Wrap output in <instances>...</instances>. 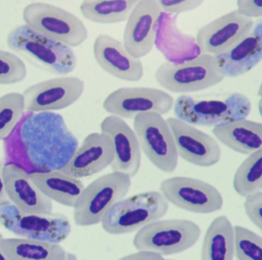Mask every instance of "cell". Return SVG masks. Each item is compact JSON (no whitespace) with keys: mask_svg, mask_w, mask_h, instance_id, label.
I'll return each mask as SVG.
<instances>
[{"mask_svg":"<svg viewBox=\"0 0 262 260\" xmlns=\"http://www.w3.org/2000/svg\"><path fill=\"white\" fill-rule=\"evenodd\" d=\"M19 138L35 171L61 169L75 152L70 150L60 118L52 112L32 113L27 116L21 124Z\"/></svg>","mask_w":262,"mask_h":260,"instance_id":"obj_1","label":"cell"},{"mask_svg":"<svg viewBox=\"0 0 262 260\" xmlns=\"http://www.w3.org/2000/svg\"><path fill=\"white\" fill-rule=\"evenodd\" d=\"M7 47L34 65L58 76L70 75L77 65L72 48L49 38L27 25L11 29L6 37Z\"/></svg>","mask_w":262,"mask_h":260,"instance_id":"obj_2","label":"cell"},{"mask_svg":"<svg viewBox=\"0 0 262 260\" xmlns=\"http://www.w3.org/2000/svg\"><path fill=\"white\" fill-rule=\"evenodd\" d=\"M157 84L167 91L187 94L207 90L224 81L215 57L200 54L181 63L164 62L154 74Z\"/></svg>","mask_w":262,"mask_h":260,"instance_id":"obj_3","label":"cell"},{"mask_svg":"<svg viewBox=\"0 0 262 260\" xmlns=\"http://www.w3.org/2000/svg\"><path fill=\"white\" fill-rule=\"evenodd\" d=\"M169 207L160 191L137 194L116 203L103 218L101 226L108 234H129L163 218Z\"/></svg>","mask_w":262,"mask_h":260,"instance_id":"obj_4","label":"cell"},{"mask_svg":"<svg viewBox=\"0 0 262 260\" xmlns=\"http://www.w3.org/2000/svg\"><path fill=\"white\" fill-rule=\"evenodd\" d=\"M176 117L193 126L216 127L246 119L252 110L250 100L233 93L220 100H198L182 94L174 101Z\"/></svg>","mask_w":262,"mask_h":260,"instance_id":"obj_5","label":"cell"},{"mask_svg":"<svg viewBox=\"0 0 262 260\" xmlns=\"http://www.w3.org/2000/svg\"><path fill=\"white\" fill-rule=\"evenodd\" d=\"M131 178L128 175L113 171L92 181L74 206L75 224L78 227L101 224L107 211L128 194Z\"/></svg>","mask_w":262,"mask_h":260,"instance_id":"obj_6","label":"cell"},{"mask_svg":"<svg viewBox=\"0 0 262 260\" xmlns=\"http://www.w3.org/2000/svg\"><path fill=\"white\" fill-rule=\"evenodd\" d=\"M201 233L200 226L190 220L161 218L139 230L133 240V245L136 250L171 256L192 248Z\"/></svg>","mask_w":262,"mask_h":260,"instance_id":"obj_7","label":"cell"},{"mask_svg":"<svg viewBox=\"0 0 262 260\" xmlns=\"http://www.w3.org/2000/svg\"><path fill=\"white\" fill-rule=\"evenodd\" d=\"M23 18L34 30L71 48L78 47L89 38V30L78 16L50 3H29L23 9Z\"/></svg>","mask_w":262,"mask_h":260,"instance_id":"obj_8","label":"cell"},{"mask_svg":"<svg viewBox=\"0 0 262 260\" xmlns=\"http://www.w3.org/2000/svg\"><path fill=\"white\" fill-rule=\"evenodd\" d=\"M0 224L18 238L57 244L72 232L69 218L62 214L24 212L12 204L0 207Z\"/></svg>","mask_w":262,"mask_h":260,"instance_id":"obj_9","label":"cell"},{"mask_svg":"<svg viewBox=\"0 0 262 260\" xmlns=\"http://www.w3.org/2000/svg\"><path fill=\"white\" fill-rule=\"evenodd\" d=\"M134 130L142 152L156 168L166 173L177 169L180 157L172 131L163 115H137L134 119Z\"/></svg>","mask_w":262,"mask_h":260,"instance_id":"obj_10","label":"cell"},{"mask_svg":"<svg viewBox=\"0 0 262 260\" xmlns=\"http://www.w3.org/2000/svg\"><path fill=\"white\" fill-rule=\"evenodd\" d=\"M160 192L169 204L197 215L220 211L224 204L220 191L198 178L176 176L160 183Z\"/></svg>","mask_w":262,"mask_h":260,"instance_id":"obj_11","label":"cell"},{"mask_svg":"<svg viewBox=\"0 0 262 260\" xmlns=\"http://www.w3.org/2000/svg\"><path fill=\"white\" fill-rule=\"evenodd\" d=\"M174 99L167 92L148 87H127L117 89L103 101V109L110 115L124 120L134 119L140 113H169Z\"/></svg>","mask_w":262,"mask_h":260,"instance_id":"obj_12","label":"cell"},{"mask_svg":"<svg viewBox=\"0 0 262 260\" xmlns=\"http://www.w3.org/2000/svg\"><path fill=\"white\" fill-rule=\"evenodd\" d=\"M84 88L82 79L68 75L40 81L23 91L25 109L32 113L68 108L81 98Z\"/></svg>","mask_w":262,"mask_h":260,"instance_id":"obj_13","label":"cell"},{"mask_svg":"<svg viewBox=\"0 0 262 260\" xmlns=\"http://www.w3.org/2000/svg\"><path fill=\"white\" fill-rule=\"evenodd\" d=\"M166 121L173 135L179 157L198 167H212L219 163L222 151L215 138L176 116Z\"/></svg>","mask_w":262,"mask_h":260,"instance_id":"obj_14","label":"cell"},{"mask_svg":"<svg viewBox=\"0 0 262 260\" xmlns=\"http://www.w3.org/2000/svg\"><path fill=\"white\" fill-rule=\"evenodd\" d=\"M255 21L243 15L238 9L231 11L205 25L195 37L200 52L209 55H220L232 47L247 35Z\"/></svg>","mask_w":262,"mask_h":260,"instance_id":"obj_15","label":"cell"},{"mask_svg":"<svg viewBox=\"0 0 262 260\" xmlns=\"http://www.w3.org/2000/svg\"><path fill=\"white\" fill-rule=\"evenodd\" d=\"M162 12L155 0H140L133 9L126 21L122 41L133 56L141 59L154 49Z\"/></svg>","mask_w":262,"mask_h":260,"instance_id":"obj_16","label":"cell"},{"mask_svg":"<svg viewBox=\"0 0 262 260\" xmlns=\"http://www.w3.org/2000/svg\"><path fill=\"white\" fill-rule=\"evenodd\" d=\"M93 55L99 67L114 78L128 82H137L143 78L144 67L140 58L133 56L122 41L107 34L96 37Z\"/></svg>","mask_w":262,"mask_h":260,"instance_id":"obj_17","label":"cell"},{"mask_svg":"<svg viewBox=\"0 0 262 260\" xmlns=\"http://www.w3.org/2000/svg\"><path fill=\"white\" fill-rule=\"evenodd\" d=\"M101 132L108 135L114 149L112 171L128 175L138 173L141 166L142 151L134 129L125 120L110 115L101 123Z\"/></svg>","mask_w":262,"mask_h":260,"instance_id":"obj_18","label":"cell"},{"mask_svg":"<svg viewBox=\"0 0 262 260\" xmlns=\"http://www.w3.org/2000/svg\"><path fill=\"white\" fill-rule=\"evenodd\" d=\"M114 149L112 140L104 132H92L83 140L61 172L77 178H87L112 166Z\"/></svg>","mask_w":262,"mask_h":260,"instance_id":"obj_19","label":"cell"},{"mask_svg":"<svg viewBox=\"0 0 262 260\" xmlns=\"http://www.w3.org/2000/svg\"><path fill=\"white\" fill-rule=\"evenodd\" d=\"M3 179L11 204L21 211L52 213V200L44 195L32 181L30 172L13 161L3 164Z\"/></svg>","mask_w":262,"mask_h":260,"instance_id":"obj_20","label":"cell"},{"mask_svg":"<svg viewBox=\"0 0 262 260\" xmlns=\"http://www.w3.org/2000/svg\"><path fill=\"white\" fill-rule=\"evenodd\" d=\"M215 57L226 78L240 77L255 68L262 61V17L247 35Z\"/></svg>","mask_w":262,"mask_h":260,"instance_id":"obj_21","label":"cell"},{"mask_svg":"<svg viewBox=\"0 0 262 260\" xmlns=\"http://www.w3.org/2000/svg\"><path fill=\"white\" fill-rule=\"evenodd\" d=\"M30 176L49 199L72 208L85 187L80 178L71 176L59 169L46 172L33 171L30 172Z\"/></svg>","mask_w":262,"mask_h":260,"instance_id":"obj_22","label":"cell"},{"mask_svg":"<svg viewBox=\"0 0 262 260\" xmlns=\"http://www.w3.org/2000/svg\"><path fill=\"white\" fill-rule=\"evenodd\" d=\"M215 138L231 150L247 155L262 147V123L247 119L214 127Z\"/></svg>","mask_w":262,"mask_h":260,"instance_id":"obj_23","label":"cell"},{"mask_svg":"<svg viewBox=\"0 0 262 260\" xmlns=\"http://www.w3.org/2000/svg\"><path fill=\"white\" fill-rule=\"evenodd\" d=\"M0 246L7 260H66L77 259L59 244L28 238H4Z\"/></svg>","mask_w":262,"mask_h":260,"instance_id":"obj_24","label":"cell"},{"mask_svg":"<svg viewBox=\"0 0 262 260\" xmlns=\"http://www.w3.org/2000/svg\"><path fill=\"white\" fill-rule=\"evenodd\" d=\"M235 258V230L226 216H219L209 224L203 238L201 259L232 260Z\"/></svg>","mask_w":262,"mask_h":260,"instance_id":"obj_25","label":"cell"},{"mask_svg":"<svg viewBox=\"0 0 262 260\" xmlns=\"http://www.w3.org/2000/svg\"><path fill=\"white\" fill-rule=\"evenodd\" d=\"M140 0H83L80 12L84 18L98 24L110 25L127 21Z\"/></svg>","mask_w":262,"mask_h":260,"instance_id":"obj_26","label":"cell"},{"mask_svg":"<svg viewBox=\"0 0 262 260\" xmlns=\"http://www.w3.org/2000/svg\"><path fill=\"white\" fill-rule=\"evenodd\" d=\"M233 188L237 195L246 198L262 191V147L238 166L233 177Z\"/></svg>","mask_w":262,"mask_h":260,"instance_id":"obj_27","label":"cell"},{"mask_svg":"<svg viewBox=\"0 0 262 260\" xmlns=\"http://www.w3.org/2000/svg\"><path fill=\"white\" fill-rule=\"evenodd\" d=\"M25 109L23 93L11 92L0 97V141L6 139L16 127Z\"/></svg>","mask_w":262,"mask_h":260,"instance_id":"obj_28","label":"cell"},{"mask_svg":"<svg viewBox=\"0 0 262 260\" xmlns=\"http://www.w3.org/2000/svg\"><path fill=\"white\" fill-rule=\"evenodd\" d=\"M235 257L238 260H262V237L247 227L234 226Z\"/></svg>","mask_w":262,"mask_h":260,"instance_id":"obj_29","label":"cell"},{"mask_svg":"<svg viewBox=\"0 0 262 260\" xmlns=\"http://www.w3.org/2000/svg\"><path fill=\"white\" fill-rule=\"evenodd\" d=\"M27 68L24 61L12 52L0 49V84L10 85L24 81Z\"/></svg>","mask_w":262,"mask_h":260,"instance_id":"obj_30","label":"cell"},{"mask_svg":"<svg viewBox=\"0 0 262 260\" xmlns=\"http://www.w3.org/2000/svg\"><path fill=\"white\" fill-rule=\"evenodd\" d=\"M162 12L180 14L190 12L201 6L205 0H155Z\"/></svg>","mask_w":262,"mask_h":260,"instance_id":"obj_31","label":"cell"},{"mask_svg":"<svg viewBox=\"0 0 262 260\" xmlns=\"http://www.w3.org/2000/svg\"><path fill=\"white\" fill-rule=\"evenodd\" d=\"M244 209L251 222L262 231V191L246 197Z\"/></svg>","mask_w":262,"mask_h":260,"instance_id":"obj_32","label":"cell"},{"mask_svg":"<svg viewBox=\"0 0 262 260\" xmlns=\"http://www.w3.org/2000/svg\"><path fill=\"white\" fill-rule=\"evenodd\" d=\"M237 9L250 18H261L262 0H237Z\"/></svg>","mask_w":262,"mask_h":260,"instance_id":"obj_33","label":"cell"},{"mask_svg":"<svg viewBox=\"0 0 262 260\" xmlns=\"http://www.w3.org/2000/svg\"><path fill=\"white\" fill-rule=\"evenodd\" d=\"M135 253H130L127 256H123L121 259H130V260H157L164 259V257L162 255L155 252L149 251L146 250H137Z\"/></svg>","mask_w":262,"mask_h":260,"instance_id":"obj_34","label":"cell"},{"mask_svg":"<svg viewBox=\"0 0 262 260\" xmlns=\"http://www.w3.org/2000/svg\"><path fill=\"white\" fill-rule=\"evenodd\" d=\"M3 164L0 160V207L11 204L5 187L4 179L3 175Z\"/></svg>","mask_w":262,"mask_h":260,"instance_id":"obj_35","label":"cell"},{"mask_svg":"<svg viewBox=\"0 0 262 260\" xmlns=\"http://www.w3.org/2000/svg\"><path fill=\"white\" fill-rule=\"evenodd\" d=\"M3 238V234L0 233V241H1V239ZM0 260H7V259H6V256H5L4 253H3V250H2L1 246H0Z\"/></svg>","mask_w":262,"mask_h":260,"instance_id":"obj_36","label":"cell"},{"mask_svg":"<svg viewBox=\"0 0 262 260\" xmlns=\"http://www.w3.org/2000/svg\"><path fill=\"white\" fill-rule=\"evenodd\" d=\"M258 111H259L260 115L262 117V100L260 99L258 103Z\"/></svg>","mask_w":262,"mask_h":260,"instance_id":"obj_37","label":"cell"},{"mask_svg":"<svg viewBox=\"0 0 262 260\" xmlns=\"http://www.w3.org/2000/svg\"><path fill=\"white\" fill-rule=\"evenodd\" d=\"M258 97H259L260 99L262 100V82L261 85H260L259 88H258Z\"/></svg>","mask_w":262,"mask_h":260,"instance_id":"obj_38","label":"cell"},{"mask_svg":"<svg viewBox=\"0 0 262 260\" xmlns=\"http://www.w3.org/2000/svg\"><path fill=\"white\" fill-rule=\"evenodd\" d=\"M0 227H1V224H0Z\"/></svg>","mask_w":262,"mask_h":260,"instance_id":"obj_39","label":"cell"}]
</instances>
